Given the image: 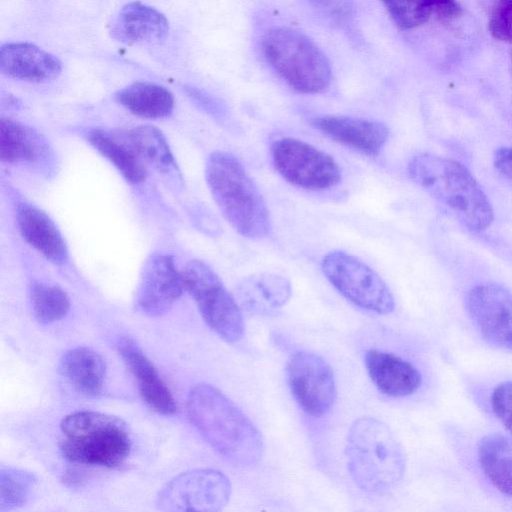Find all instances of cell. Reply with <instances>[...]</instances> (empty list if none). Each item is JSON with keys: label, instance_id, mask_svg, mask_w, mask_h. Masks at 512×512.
Here are the masks:
<instances>
[{"label": "cell", "instance_id": "cell-27", "mask_svg": "<svg viewBox=\"0 0 512 512\" xmlns=\"http://www.w3.org/2000/svg\"><path fill=\"white\" fill-rule=\"evenodd\" d=\"M29 296L34 317L41 324L63 319L70 309L67 293L57 285L33 282Z\"/></svg>", "mask_w": 512, "mask_h": 512}, {"label": "cell", "instance_id": "cell-25", "mask_svg": "<svg viewBox=\"0 0 512 512\" xmlns=\"http://www.w3.org/2000/svg\"><path fill=\"white\" fill-rule=\"evenodd\" d=\"M88 142L107 158L130 183L138 184L145 180L147 170L142 159L133 149L127 137L125 141L101 129L89 130Z\"/></svg>", "mask_w": 512, "mask_h": 512}, {"label": "cell", "instance_id": "cell-17", "mask_svg": "<svg viewBox=\"0 0 512 512\" xmlns=\"http://www.w3.org/2000/svg\"><path fill=\"white\" fill-rule=\"evenodd\" d=\"M0 71L6 76L32 83L56 79L61 71L60 60L30 43H7L0 49Z\"/></svg>", "mask_w": 512, "mask_h": 512}, {"label": "cell", "instance_id": "cell-32", "mask_svg": "<svg viewBox=\"0 0 512 512\" xmlns=\"http://www.w3.org/2000/svg\"><path fill=\"white\" fill-rule=\"evenodd\" d=\"M321 14L338 24L348 20L352 13L351 0H309Z\"/></svg>", "mask_w": 512, "mask_h": 512}, {"label": "cell", "instance_id": "cell-19", "mask_svg": "<svg viewBox=\"0 0 512 512\" xmlns=\"http://www.w3.org/2000/svg\"><path fill=\"white\" fill-rule=\"evenodd\" d=\"M16 222L25 241L48 261L62 265L68 259L66 243L51 218L39 208L20 203Z\"/></svg>", "mask_w": 512, "mask_h": 512}, {"label": "cell", "instance_id": "cell-12", "mask_svg": "<svg viewBox=\"0 0 512 512\" xmlns=\"http://www.w3.org/2000/svg\"><path fill=\"white\" fill-rule=\"evenodd\" d=\"M465 310L481 337L491 345L512 351V292L496 283L471 288Z\"/></svg>", "mask_w": 512, "mask_h": 512}, {"label": "cell", "instance_id": "cell-30", "mask_svg": "<svg viewBox=\"0 0 512 512\" xmlns=\"http://www.w3.org/2000/svg\"><path fill=\"white\" fill-rule=\"evenodd\" d=\"M489 31L493 38L512 44V0H497L489 19Z\"/></svg>", "mask_w": 512, "mask_h": 512}, {"label": "cell", "instance_id": "cell-9", "mask_svg": "<svg viewBox=\"0 0 512 512\" xmlns=\"http://www.w3.org/2000/svg\"><path fill=\"white\" fill-rule=\"evenodd\" d=\"M271 156L278 173L295 186L323 190L341 181L337 162L326 152L302 140L292 137L275 140Z\"/></svg>", "mask_w": 512, "mask_h": 512}, {"label": "cell", "instance_id": "cell-20", "mask_svg": "<svg viewBox=\"0 0 512 512\" xmlns=\"http://www.w3.org/2000/svg\"><path fill=\"white\" fill-rule=\"evenodd\" d=\"M242 307L256 315H273L291 298L292 288L284 276L260 273L245 278L238 286Z\"/></svg>", "mask_w": 512, "mask_h": 512}, {"label": "cell", "instance_id": "cell-22", "mask_svg": "<svg viewBox=\"0 0 512 512\" xmlns=\"http://www.w3.org/2000/svg\"><path fill=\"white\" fill-rule=\"evenodd\" d=\"M48 155V144L37 131L18 121L1 118V161L11 164L36 163Z\"/></svg>", "mask_w": 512, "mask_h": 512}, {"label": "cell", "instance_id": "cell-26", "mask_svg": "<svg viewBox=\"0 0 512 512\" xmlns=\"http://www.w3.org/2000/svg\"><path fill=\"white\" fill-rule=\"evenodd\" d=\"M126 137L139 157L159 171L169 173L177 170L169 144L158 128L151 125L138 126L128 131Z\"/></svg>", "mask_w": 512, "mask_h": 512}, {"label": "cell", "instance_id": "cell-15", "mask_svg": "<svg viewBox=\"0 0 512 512\" xmlns=\"http://www.w3.org/2000/svg\"><path fill=\"white\" fill-rule=\"evenodd\" d=\"M117 350L136 379L145 403L159 414L173 415L177 409L175 399L139 345L129 337H122L117 342Z\"/></svg>", "mask_w": 512, "mask_h": 512}, {"label": "cell", "instance_id": "cell-6", "mask_svg": "<svg viewBox=\"0 0 512 512\" xmlns=\"http://www.w3.org/2000/svg\"><path fill=\"white\" fill-rule=\"evenodd\" d=\"M267 61L292 88L307 94L327 90L331 82L330 63L307 36L290 28H273L262 41Z\"/></svg>", "mask_w": 512, "mask_h": 512}, {"label": "cell", "instance_id": "cell-33", "mask_svg": "<svg viewBox=\"0 0 512 512\" xmlns=\"http://www.w3.org/2000/svg\"><path fill=\"white\" fill-rule=\"evenodd\" d=\"M495 168L507 179L512 180V147L498 148L493 156Z\"/></svg>", "mask_w": 512, "mask_h": 512}, {"label": "cell", "instance_id": "cell-24", "mask_svg": "<svg viewBox=\"0 0 512 512\" xmlns=\"http://www.w3.org/2000/svg\"><path fill=\"white\" fill-rule=\"evenodd\" d=\"M115 99L131 113L148 119L167 117L174 109L172 93L150 82L132 83L119 90Z\"/></svg>", "mask_w": 512, "mask_h": 512}, {"label": "cell", "instance_id": "cell-29", "mask_svg": "<svg viewBox=\"0 0 512 512\" xmlns=\"http://www.w3.org/2000/svg\"><path fill=\"white\" fill-rule=\"evenodd\" d=\"M394 23L402 29L424 24L433 13L427 0H381Z\"/></svg>", "mask_w": 512, "mask_h": 512}, {"label": "cell", "instance_id": "cell-14", "mask_svg": "<svg viewBox=\"0 0 512 512\" xmlns=\"http://www.w3.org/2000/svg\"><path fill=\"white\" fill-rule=\"evenodd\" d=\"M311 125L331 140L368 156H377L389 138L379 121L339 115L315 117Z\"/></svg>", "mask_w": 512, "mask_h": 512}, {"label": "cell", "instance_id": "cell-5", "mask_svg": "<svg viewBox=\"0 0 512 512\" xmlns=\"http://www.w3.org/2000/svg\"><path fill=\"white\" fill-rule=\"evenodd\" d=\"M62 456L69 462L113 468L128 458L132 441L126 423L113 415L79 411L60 423Z\"/></svg>", "mask_w": 512, "mask_h": 512}, {"label": "cell", "instance_id": "cell-21", "mask_svg": "<svg viewBox=\"0 0 512 512\" xmlns=\"http://www.w3.org/2000/svg\"><path fill=\"white\" fill-rule=\"evenodd\" d=\"M61 375L82 395L95 397L103 389L106 366L103 358L87 347L67 350L59 363Z\"/></svg>", "mask_w": 512, "mask_h": 512}, {"label": "cell", "instance_id": "cell-3", "mask_svg": "<svg viewBox=\"0 0 512 512\" xmlns=\"http://www.w3.org/2000/svg\"><path fill=\"white\" fill-rule=\"evenodd\" d=\"M205 177L212 197L225 219L242 236L266 237L271 220L266 203L239 159L215 151L207 159Z\"/></svg>", "mask_w": 512, "mask_h": 512}, {"label": "cell", "instance_id": "cell-4", "mask_svg": "<svg viewBox=\"0 0 512 512\" xmlns=\"http://www.w3.org/2000/svg\"><path fill=\"white\" fill-rule=\"evenodd\" d=\"M346 461L352 481L363 491L383 494L404 472V456L393 432L373 417L356 419L348 431Z\"/></svg>", "mask_w": 512, "mask_h": 512}, {"label": "cell", "instance_id": "cell-10", "mask_svg": "<svg viewBox=\"0 0 512 512\" xmlns=\"http://www.w3.org/2000/svg\"><path fill=\"white\" fill-rule=\"evenodd\" d=\"M232 486L219 470L195 469L169 480L159 491L156 506L162 511L215 512L229 502Z\"/></svg>", "mask_w": 512, "mask_h": 512}, {"label": "cell", "instance_id": "cell-23", "mask_svg": "<svg viewBox=\"0 0 512 512\" xmlns=\"http://www.w3.org/2000/svg\"><path fill=\"white\" fill-rule=\"evenodd\" d=\"M479 465L502 494L512 497V434L491 433L478 446Z\"/></svg>", "mask_w": 512, "mask_h": 512}, {"label": "cell", "instance_id": "cell-1", "mask_svg": "<svg viewBox=\"0 0 512 512\" xmlns=\"http://www.w3.org/2000/svg\"><path fill=\"white\" fill-rule=\"evenodd\" d=\"M190 421L205 441L229 462L254 468L264 454V442L254 423L220 390L197 384L188 394Z\"/></svg>", "mask_w": 512, "mask_h": 512}, {"label": "cell", "instance_id": "cell-2", "mask_svg": "<svg viewBox=\"0 0 512 512\" xmlns=\"http://www.w3.org/2000/svg\"><path fill=\"white\" fill-rule=\"evenodd\" d=\"M408 173L445 212L469 230L482 231L492 223V206L462 163L422 153L410 160Z\"/></svg>", "mask_w": 512, "mask_h": 512}, {"label": "cell", "instance_id": "cell-18", "mask_svg": "<svg viewBox=\"0 0 512 512\" xmlns=\"http://www.w3.org/2000/svg\"><path fill=\"white\" fill-rule=\"evenodd\" d=\"M169 33V22L156 8L141 2L122 7L112 21L111 36L124 44L158 43Z\"/></svg>", "mask_w": 512, "mask_h": 512}, {"label": "cell", "instance_id": "cell-34", "mask_svg": "<svg viewBox=\"0 0 512 512\" xmlns=\"http://www.w3.org/2000/svg\"><path fill=\"white\" fill-rule=\"evenodd\" d=\"M432 12L442 18H454L461 13V7L456 0H427Z\"/></svg>", "mask_w": 512, "mask_h": 512}, {"label": "cell", "instance_id": "cell-16", "mask_svg": "<svg viewBox=\"0 0 512 512\" xmlns=\"http://www.w3.org/2000/svg\"><path fill=\"white\" fill-rule=\"evenodd\" d=\"M366 371L383 394L406 397L415 393L422 382L421 373L409 361L388 351L369 349L364 355Z\"/></svg>", "mask_w": 512, "mask_h": 512}, {"label": "cell", "instance_id": "cell-28", "mask_svg": "<svg viewBox=\"0 0 512 512\" xmlns=\"http://www.w3.org/2000/svg\"><path fill=\"white\" fill-rule=\"evenodd\" d=\"M37 482L31 472L10 466L0 469V511H10L23 506Z\"/></svg>", "mask_w": 512, "mask_h": 512}, {"label": "cell", "instance_id": "cell-13", "mask_svg": "<svg viewBox=\"0 0 512 512\" xmlns=\"http://www.w3.org/2000/svg\"><path fill=\"white\" fill-rule=\"evenodd\" d=\"M184 288L182 272L177 269L174 258L155 253L142 268L135 294V307L146 316H162L181 297Z\"/></svg>", "mask_w": 512, "mask_h": 512}, {"label": "cell", "instance_id": "cell-7", "mask_svg": "<svg viewBox=\"0 0 512 512\" xmlns=\"http://www.w3.org/2000/svg\"><path fill=\"white\" fill-rule=\"evenodd\" d=\"M182 276L184 287L206 324L226 342L242 339L245 332L242 310L218 275L203 261L191 260Z\"/></svg>", "mask_w": 512, "mask_h": 512}, {"label": "cell", "instance_id": "cell-8", "mask_svg": "<svg viewBox=\"0 0 512 512\" xmlns=\"http://www.w3.org/2000/svg\"><path fill=\"white\" fill-rule=\"evenodd\" d=\"M321 268L333 287L354 305L379 315L394 311V297L387 284L357 257L331 251L323 257Z\"/></svg>", "mask_w": 512, "mask_h": 512}, {"label": "cell", "instance_id": "cell-31", "mask_svg": "<svg viewBox=\"0 0 512 512\" xmlns=\"http://www.w3.org/2000/svg\"><path fill=\"white\" fill-rule=\"evenodd\" d=\"M491 408L495 417L512 434V381L496 386L491 394Z\"/></svg>", "mask_w": 512, "mask_h": 512}, {"label": "cell", "instance_id": "cell-11", "mask_svg": "<svg viewBox=\"0 0 512 512\" xmlns=\"http://www.w3.org/2000/svg\"><path fill=\"white\" fill-rule=\"evenodd\" d=\"M286 372L291 394L305 413L321 417L332 409L336 381L332 368L321 356L298 351L290 356Z\"/></svg>", "mask_w": 512, "mask_h": 512}]
</instances>
